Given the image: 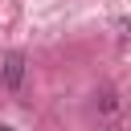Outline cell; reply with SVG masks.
Instances as JSON below:
<instances>
[{
  "label": "cell",
  "mask_w": 131,
  "mask_h": 131,
  "mask_svg": "<svg viewBox=\"0 0 131 131\" xmlns=\"http://www.w3.org/2000/svg\"><path fill=\"white\" fill-rule=\"evenodd\" d=\"M0 74H4V86L8 90H20V82H25V57L20 53H8L4 66H0Z\"/></svg>",
  "instance_id": "1"
},
{
  "label": "cell",
  "mask_w": 131,
  "mask_h": 131,
  "mask_svg": "<svg viewBox=\"0 0 131 131\" xmlns=\"http://www.w3.org/2000/svg\"><path fill=\"white\" fill-rule=\"evenodd\" d=\"M0 131H12V127H0Z\"/></svg>",
  "instance_id": "2"
}]
</instances>
